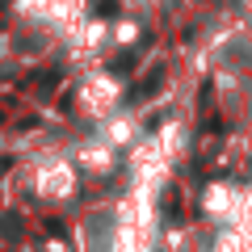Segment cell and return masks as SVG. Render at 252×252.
I'll list each match as a JSON object with an SVG mask.
<instances>
[{
  "instance_id": "obj_1",
  "label": "cell",
  "mask_w": 252,
  "mask_h": 252,
  "mask_svg": "<svg viewBox=\"0 0 252 252\" xmlns=\"http://www.w3.org/2000/svg\"><path fill=\"white\" fill-rule=\"evenodd\" d=\"M160 80H164V76H160V72H152L143 84H135V89H130V97H126V101H130V105H135V101H147L156 89H160Z\"/></svg>"
},
{
  "instance_id": "obj_2",
  "label": "cell",
  "mask_w": 252,
  "mask_h": 252,
  "mask_svg": "<svg viewBox=\"0 0 252 252\" xmlns=\"http://www.w3.org/2000/svg\"><path fill=\"white\" fill-rule=\"evenodd\" d=\"M97 13H101V17H114V13H118V0H97Z\"/></svg>"
},
{
  "instance_id": "obj_3",
  "label": "cell",
  "mask_w": 252,
  "mask_h": 252,
  "mask_svg": "<svg viewBox=\"0 0 252 252\" xmlns=\"http://www.w3.org/2000/svg\"><path fill=\"white\" fill-rule=\"evenodd\" d=\"M130 67H135V55H126V59L114 63V72H130Z\"/></svg>"
}]
</instances>
